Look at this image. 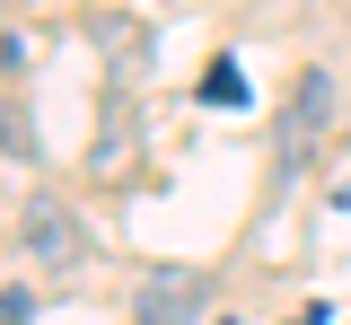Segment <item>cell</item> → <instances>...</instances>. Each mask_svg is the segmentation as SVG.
<instances>
[{
    "label": "cell",
    "mask_w": 351,
    "mask_h": 325,
    "mask_svg": "<svg viewBox=\"0 0 351 325\" xmlns=\"http://www.w3.org/2000/svg\"><path fill=\"white\" fill-rule=\"evenodd\" d=\"M18 237H27V255H36L44 273H71V264H80V255H88V237H80V220H71L62 202H27V211H18Z\"/></svg>",
    "instance_id": "cell-1"
},
{
    "label": "cell",
    "mask_w": 351,
    "mask_h": 325,
    "mask_svg": "<svg viewBox=\"0 0 351 325\" xmlns=\"http://www.w3.org/2000/svg\"><path fill=\"white\" fill-rule=\"evenodd\" d=\"M202 299H211V281H202V273H149L132 317H141V325H193V317H202Z\"/></svg>",
    "instance_id": "cell-2"
},
{
    "label": "cell",
    "mask_w": 351,
    "mask_h": 325,
    "mask_svg": "<svg viewBox=\"0 0 351 325\" xmlns=\"http://www.w3.org/2000/svg\"><path fill=\"white\" fill-rule=\"evenodd\" d=\"M325 115H334V80H325V71H307L299 97H290V115H281V158H290V167L307 158V141L325 132Z\"/></svg>",
    "instance_id": "cell-3"
},
{
    "label": "cell",
    "mask_w": 351,
    "mask_h": 325,
    "mask_svg": "<svg viewBox=\"0 0 351 325\" xmlns=\"http://www.w3.org/2000/svg\"><path fill=\"white\" fill-rule=\"evenodd\" d=\"M97 53H114V80H141V27L132 18H88Z\"/></svg>",
    "instance_id": "cell-4"
},
{
    "label": "cell",
    "mask_w": 351,
    "mask_h": 325,
    "mask_svg": "<svg viewBox=\"0 0 351 325\" xmlns=\"http://www.w3.org/2000/svg\"><path fill=\"white\" fill-rule=\"evenodd\" d=\"M202 106H246V80H237L228 62H211V71H202Z\"/></svg>",
    "instance_id": "cell-5"
},
{
    "label": "cell",
    "mask_w": 351,
    "mask_h": 325,
    "mask_svg": "<svg viewBox=\"0 0 351 325\" xmlns=\"http://www.w3.org/2000/svg\"><path fill=\"white\" fill-rule=\"evenodd\" d=\"M0 149H18V158L36 149V132H27V115H0Z\"/></svg>",
    "instance_id": "cell-6"
},
{
    "label": "cell",
    "mask_w": 351,
    "mask_h": 325,
    "mask_svg": "<svg viewBox=\"0 0 351 325\" xmlns=\"http://www.w3.org/2000/svg\"><path fill=\"white\" fill-rule=\"evenodd\" d=\"M0 325H36V299L27 290H0Z\"/></svg>",
    "instance_id": "cell-7"
},
{
    "label": "cell",
    "mask_w": 351,
    "mask_h": 325,
    "mask_svg": "<svg viewBox=\"0 0 351 325\" xmlns=\"http://www.w3.org/2000/svg\"><path fill=\"white\" fill-rule=\"evenodd\" d=\"M299 325H325V308H307V317H299Z\"/></svg>",
    "instance_id": "cell-8"
}]
</instances>
